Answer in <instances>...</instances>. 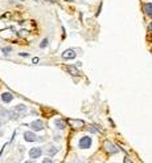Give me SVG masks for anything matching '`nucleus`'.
Segmentation results:
<instances>
[{"label":"nucleus","instance_id":"nucleus-6","mask_svg":"<svg viewBox=\"0 0 152 163\" xmlns=\"http://www.w3.org/2000/svg\"><path fill=\"white\" fill-rule=\"evenodd\" d=\"M12 99H13V95H12V93H8V91H5V93L2 94V101H3V102L9 103Z\"/></svg>","mask_w":152,"mask_h":163},{"label":"nucleus","instance_id":"nucleus-15","mask_svg":"<svg viewBox=\"0 0 152 163\" xmlns=\"http://www.w3.org/2000/svg\"><path fill=\"white\" fill-rule=\"evenodd\" d=\"M56 153H57V150H56V147H52V149L49 150V154H52V155H53V154H56Z\"/></svg>","mask_w":152,"mask_h":163},{"label":"nucleus","instance_id":"nucleus-12","mask_svg":"<svg viewBox=\"0 0 152 163\" xmlns=\"http://www.w3.org/2000/svg\"><path fill=\"white\" fill-rule=\"evenodd\" d=\"M106 147H107V149H109V153H117V151H118V149H117V147H115V146H113L110 142H107V143H106Z\"/></svg>","mask_w":152,"mask_h":163},{"label":"nucleus","instance_id":"nucleus-2","mask_svg":"<svg viewBox=\"0 0 152 163\" xmlns=\"http://www.w3.org/2000/svg\"><path fill=\"white\" fill-rule=\"evenodd\" d=\"M31 129H33L34 131H41L44 130V123L42 121H40V119H36V121H33L31 123Z\"/></svg>","mask_w":152,"mask_h":163},{"label":"nucleus","instance_id":"nucleus-19","mask_svg":"<svg viewBox=\"0 0 152 163\" xmlns=\"http://www.w3.org/2000/svg\"><path fill=\"white\" fill-rule=\"evenodd\" d=\"M150 28H151V31H152V21L150 23Z\"/></svg>","mask_w":152,"mask_h":163},{"label":"nucleus","instance_id":"nucleus-21","mask_svg":"<svg viewBox=\"0 0 152 163\" xmlns=\"http://www.w3.org/2000/svg\"><path fill=\"white\" fill-rule=\"evenodd\" d=\"M126 163H131V162L128 161V159H126Z\"/></svg>","mask_w":152,"mask_h":163},{"label":"nucleus","instance_id":"nucleus-13","mask_svg":"<svg viewBox=\"0 0 152 163\" xmlns=\"http://www.w3.org/2000/svg\"><path fill=\"white\" fill-rule=\"evenodd\" d=\"M48 45V40L45 39V40H42V41H41V44H40V48H45Z\"/></svg>","mask_w":152,"mask_h":163},{"label":"nucleus","instance_id":"nucleus-18","mask_svg":"<svg viewBox=\"0 0 152 163\" xmlns=\"http://www.w3.org/2000/svg\"><path fill=\"white\" fill-rule=\"evenodd\" d=\"M49 3H56V0H48Z\"/></svg>","mask_w":152,"mask_h":163},{"label":"nucleus","instance_id":"nucleus-10","mask_svg":"<svg viewBox=\"0 0 152 163\" xmlns=\"http://www.w3.org/2000/svg\"><path fill=\"white\" fill-rule=\"evenodd\" d=\"M54 123H56V126H57L60 130L65 129V126H66V123L63 122V121H61V119H56V121H54Z\"/></svg>","mask_w":152,"mask_h":163},{"label":"nucleus","instance_id":"nucleus-1","mask_svg":"<svg viewBox=\"0 0 152 163\" xmlns=\"http://www.w3.org/2000/svg\"><path fill=\"white\" fill-rule=\"evenodd\" d=\"M91 146V138L90 137H83L79 139V147L81 149H89Z\"/></svg>","mask_w":152,"mask_h":163},{"label":"nucleus","instance_id":"nucleus-11","mask_svg":"<svg viewBox=\"0 0 152 163\" xmlns=\"http://www.w3.org/2000/svg\"><path fill=\"white\" fill-rule=\"evenodd\" d=\"M144 11H146V13H147V15L152 16V3H147V4H144Z\"/></svg>","mask_w":152,"mask_h":163},{"label":"nucleus","instance_id":"nucleus-7","mask_svg":"<svg viewBox=\"0 0 152 163\" xmlns=\"http://www.w3.org/2000/svg\"><path fill=\"white\" fill-rule=\"evenodd\" d=\"M69 122L73 126V129H79V127L83 126V121H79V119H70Z\"/></svg>","mask_w":152,"mask_h":163},{"label":"nucleus","instance_id":"nucleus-17","mask_svg":"<svg viewBox=\"0 0 152 163\" xmlns=\"http://www.w3.org/2000/svg\"><path fill=\"white\" fill-rule=\"evenodd\" d=\"M20 56H21V57H27L28 53H25V52H23V53H20Z\"/></svg>","mask_w":152,"mask_h":163},{"label":"nucleus","instance_id":"nucleus-14","mask_svg":"<svg viewBox=\"0 0 152 163\" xmlns=\"http://www.w3.org/2000/svg\"><path fill=\"white\" fill-rule=\"evenodd\" d=\"M11 50H12V48H11V46H5V48H3V52H4V53H9Z\"/></svg>","mask_w":152,"mask_h":163},{"label":"nucleus","instance_id":"nucleus-16","mask_svg":"<svg viewBox=\"0 0 152 163\" xmlns=\"http://www.w3.org/2000/svg\"><path fill=\"white\" fill-rule=\"evenodd\" d=\"M42 163H53V162H52L49 158H46V159H44V162H42Z\"/></svg>","mask_w":152,"mask_h":163},{"label":"nucleus","instance_id":"nucleus-5","mask_svg":"<svg viewBox=\"0 0 152 163\" xmlns=\"http://www.w3.org/2000/svg\"><path fill=\"white\" fill-rule=\"evenodd\" d=\"M24 139H25L27 142H34L37 138H36L34 133H32V131H25V133H24Z\"/></svg>","mask_w":152,"mask_h":163},{"label":"nucleus","instance_id":"nucleus-8","mask_svg":"<svg viewBox=\"0 0 152 163\" xmlns=\"http://www.w3.org/2000/svg\"><path fill=\"white\" fill-rule=\"evenodd\" d=\"M13 111H15L16 115H17V114L20 115L21 113H25V111H27V107H25V105H17V106H15Z\"/></svg>","mask_w":152,"mask_h":163},{"label":"nucleus","instance_id":"nucleus-9","mask_svg":"<svg viewBox=\"0 0 152 163\" xmlns=\"http://www.w3.org/2000/svg\"><path fill=\"white\" fill-rule=\"evenodd\" d=\"M66 70L67 72H69V73L70 74H73V76H78V69H77V68H75L74 65H69V66H66Z\"/></svg>","mask_w":152,"mask_h":163},{"label":"nucleus","instance_id":"nucleus-4","mask_svg":"<svg viewBox=\"0 0 152 163\" xmlns=\"http://www.w3.org/2000/svg\"><path fill=\"white\" fill-rule=\"evenodd\" d=\"M75 52L73 50V49H66L65 52L62 53V58L63 60H73V58H75Z\"/></svg>","mask_w":152,"mask_h":163},{"label":"nucleus","instance_id":"nucleus-3","mask_svg":"<svg viewBox=\"0 0 152 163\" xmlns=\"http://www.w3.org/2000/svg\"><path fill=\"white\" fill-rule=\"evenodd\" d=\"M42 154V151L40 147H33V149L29 150V158L32 159H36V158H40V155Z\"/></svg>","mask_w":152,"mask_h":163},{"label":"nucleus","instance_id":"nucleus-20","mask_svg":"<svg viewBox=\"0 0 152 163\" xmlns=\"http://www.w3.org/2000/svg\"><path fill=\"white\" fill-rule=\"evenodd\" d=\"M25 163H33V162H32V161H27Z\"/></svg>","mask_w":152,"mask_h":163}]
</instances>
